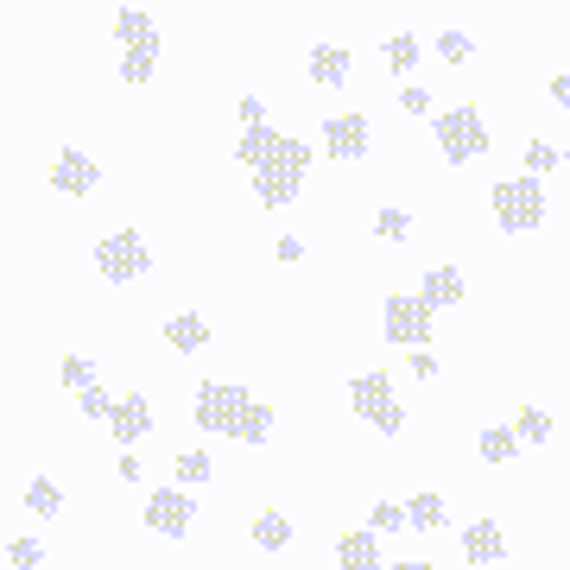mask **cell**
<instances>
[{"instance_id": "1", "label": "cell", "mask_w": 570, "mask_h": 570, "mask_svg": "<svg viewBox=\"0 0 570 570\" xmlns=\"http://www.w3.org/2000/svg\"><path fill=\"white\" fill-rule=\"evenodd\" d=\"M305 171H311V146L305 140H292L285 134L279 140V153L254 171V197H261L266 209H285L292 197H298V184H305Z\"/></svg>"}, {"instance_id": "2", "label": "cell", "mask_w": 570, "mask_h": 570, "mask_svg": "<svg viewBox=\"0 0 570 570\" xmlns=\"http://www.w3.org/2000/svg\"><path fill=\"white\" fill-rule=\"evenodd\" d=\"M348 406L362 412V419H367L374 431H381V438H400V431H406V406L393 400V381L381 374V367L348 381Z\"/></svg>"}, {"instance_id": "3", "label": "cell", "mask_w": 570, "mask_h": 570, "mask_svg": "<svg viewBox=\"0 0 570 570\" xmlns=\"http://www.w3.org/2000/svg\"><path fill=\"white\" fill-rule=\"evenodd\" d=\"M494 223H501V235H527V228L546 223V190H539V178L494 184Z\"/></svg>"}, {"instance_id": "4", "label": "cell", "mask_w": 570, "mask_h": 570, "mask_svg": "<svg viewBox=\"0 0 570 570\" xmlns=\"http://www.w3.org/2000/svg\"><path fill=\"white\" fill-rule=\"evenodd\" d=\"M438 146H444L450 165H469L489 153V121L475 115V108H450V115H438Z\"/></svg>"}, {"instance_id": "5", "label": "cell", "mask_w": 570, "mask_h": 570, "mask_svg": "<svg viewBox=\"0 0 570 570\" xmlns=\"http://www.w3.org/2000/svg\"><path fill=\"white\" fill-rule=\"evenodd\" d=\"M381 330L400 348H431V311L419 305V292H393L387 305H381Z\"/></svg>"}, {"instance_id": "6", "label": "cell", "mask_w": 570, "mask_h": 570, "mask_svg": "<svg viewBox=\"0 0 570 570\" xmlns=\"http://www.w3.org/2000/svg\"><path fill=\"white\" fill-rule=\"evenodd\" d=\"M96 266H102V279H140L146 266H153V254H146L140 228H115V235H102L96 242Z\"/></svg>"}, {"instance_id": "7", "label": "cell", "mask_w": 570, "mask_h": 570, "mask_svg": "<svg viewBox=\"0 0 570 570\" xmlns=\"http://www.w3.org/2000/svg\"><path fill=\"white\" fill-rule=\"evenodd\" d=\"M247 400H254V393L235 387V381H204V387H197V425L204 431H235V419L247 412Z\"/></svg>"}, {"instance_id": "8", "label": "cell", "mask_w": 570, "mask_h": 570, "mask_svg": "<svg viewBox=\"0 0 570 570\" xmlns=\"http://www.w3.org/2000/svg\"><path fill=\"white\" fill-rule=\"evenodd\" d=\"M324 153L330 159H367V153H374V121H367L362 108L330 115L324 121Z\"/></svg>"}, {"instance_id": "9", "label": "cell", "mask_w": 570, "mask_h": 570, "mask_svg": "<svg viewBox=\"0 0 570 570\" xmlns=\"http://www.w3.org/2000/svg\"><path fill=\"white\" fill-rule=\"evenodd\" d=\"M190 513H197V501L184 489H171V482L146 494V527L165 532V539H184V532H190Z\"/></svg>"}, {"instance_id": "10", "label": "cell", "mask_w": 570, "mask_h": 570, "mask_svg": "<svg viewBox=\"0 0 570 570\" xmlns=\"http://www.w3.org/2000/svg\"><path fill=\"white\" fill-rule=\"evenodd\" d=\"M96 184H102V165L89 159V153L63 146L58 159H51V190H58V197H89Z\"/></svg>"}, {"instance_id": "11", "label": "cell", "mask_w": 570, "mask_h": 570, "mask_svg": "<svg viewBox=\"0 0 570 570\" xmlns=\"http://www.w3.org/2000/svg\"><path fill=\"white\" fill-rule=\"evenodd\" d=\"M108 431H115V444H140L146 431H153V406H146V393H127L121 406L108 412Z\"/></svg>"}, {"instance_id": "12", "label": "cell", "mask_w": 570, "mask_h": 570, "mask_svg": "<svg viewBox=\"0 0 570 570\" xmlns=\"http://www.w3.org/2000/svg\"><path fill=\"white\" fill-rule=\"evenodd\" d=\"M463 551H469V564H501V558H508V539H501V527L482 513V520L463 527Z\"/></svg>"}, {"instance_id": "13", "label": "cell", "mask_w": 570, "mask_h": 570, "mask_svg": "<svg viewBox=\"0 0 570 570\" xmlns=\"http://www.w3.org/2000/svg\"><path fill=\"white\" fill-rule=\"evenodd\" d=\"M463 273H456V266H431L425 273V292H419V305L425 311H450V305H463Z\"/></svg>"}, {"instance_id": "14", "label": "cell", "mask_w": 570, "mask_h": 570, "mask_svg": "<svg viewBox=\"0 0 570 570\" xmlns=\"http://www.w3.org/2000/svg\"><path fill=\"white\" fill-rule=\"evenodd\" d=\"M336 564L343 570H374L381 564V532H343V539H336Z\"/></svg>"}, {"instance_id": "15", "label": "cell", "mask_w": 570, "mask_h": 570, "mask_svg": "<svg viewBox=\"0 0 570 570\" xmlns=\"http://www.w3.org/2000/svg\"><path fill=\"white\" fill-rule=\"evenodd\" d=\"M165 343L184 348V355H197V348L209 343V324L197 317V311H171V317H165Z\"/></svg>"}, {"instance_id": "16", "label": "cell", "mask_w": 570, "mask_h": 570, "mask_svg": "<svg viewBox=\"0 0 570 570\" xmlns=\"http://www.w3.org/2000/svg\"><path fill=\"white\" fill-rule=\"evenodd\" d=\"M159 39V20L146 13V7H121V20H115V45L134 51V45H153Z\"/></svg>"}, {"instance_id": "17", "label": "cell", "mask_w": 570, "mask_h": 570, "mask_svg": "<svg viewBox=\"0 0 570 570\" xmlns=\"http://www.w3.org/2000/svg\"><path fill=\"white\" fill-rule=\"evenodd\" d=\"M311 82L343 89V82H348V51H343V45H317V51H311Z\"/></svg>"}, {"instance_id": "18", "label": "cell", "mask_w": 570, "mask_h": 570, "mask_svg": "<svg viewBox=\"0 0 570 570\" xmlns=\"http://www.w3.org/2000/svg\"><path fill=\"white\" fill-rule=\"evenodd\" d=\"M279 140H285V134H273V127H247L242 146H235V159H242L247 171H261V165L273 159V153H279Z\"/></svg>"}, {"instance_id": "19", "label": "cell", "mask_w": 570, "mask_h": 570, "mask_svg": "<svg viewBox=\"0 0 570 570\" xmlns=\"http://www.w3.org/2000/svg\"><path fill=\"white\" fill-rule=\"evenodd\" d=\"M228 438H242V444H266V438H273V406L247 400V412L235 419V431H228Z\"/></svg>"}, {"instance_id": "20", "label": "cell", "mask_w": 570, "mask_h": 570, "mask_svg": "<svg viewBox=\"0 0 570 570\" xmlns=\"http://www.w3.org/2000/svg\"><path fill=\"white\" fill-rule=\"evenodd\" d=\"M475 450H482V463H520V438L508 425H489L475 438Z\"/></svg>"}, {"instance_id": "21", "label": "cell", "mask_w": 570, "mask_h": 570, "mask_svg": "<svg viewBox=\"0 0 570 570\" xmlns=\"http://www.w3.org/2000/svg\"><path fill=\"white\" fill-rule=\"evenodd\" d=\"M26 508L45 513V520H58V513H63V489L51 482V475H32V482H26Z\"/></svg>"}, {"instance_id": "22", "label": "cell", "mask_w": 570, "mask_h": 570, "mask_svg": "<svg viewBox=\"0 0 570 570\" xmlns=\"http://www.w3.org/2000/svg\"><path fill=\"white\" fill-rule=\"evenodd\" d=\"M153 70H159V39L121 51V82H153Z\"/></svg>"}, {"instance_id": "23", "label": "cell", "mask_w": 570, "mask_h": 570, "mask_svg": "<svg viewBox=\"0 0 570 570\" xmlns=\"http://www.w3.org/2000/svg\"><path fill=\"white\" fill-rule=\"evenodd\" d=\"M406 527H419V532H431V527H444V494H412L406 501Z\"/></svg>"}, {"instance_id": "24", "label": "cell", "mask_w": 570, "mask_h": 570, "mask_svg": "<svg viewBox=\"0 0 570 570\" xmlns=\"http://www.w3.org/2000/svg\"><path fill=\"white\" fill-rule=\"evenodd\" d=\"M513 438L520 444H551V412H539V406H520V419H513Z\"/></svg>"}, {"instance_id": "25", "label": "cell", "mask_w": 570, "mask_h": 570, "mask_svg": "<svg viewBox=\"0 0 570 570\" xmlns=\"http://www.w3.org/2000/svg\"><path fill=\"white\" fill-rule=\"evenodd\" d=\"M254 546H261V551H285V546H292V520H285V513H261V520H254Z\"/></svg>"}, {"instance_id": "26", "label": "cell", "mask_w": 570, "mask_h": 570, "mask_svg": "<svg viewBox=\"0 0 570 570\" xmlns=\"http://www.w3.org/2000/svg\"><path fill=\"white\" fill-rule=\"evenodd\" d=\"M171 475H178L184 489H197V482H209V475H216V463H209L204 450H184L178 463H171Z\"/></svg>"}, {"instance_id": "27", "label": "cell", "mask_w": 570, "mask_h": 570, "mask_svg": "<svg viewBox=\"0 0 570 570\" xmlns=\"http://www.w3.org/2000/svg\"><path fill=\"white\" fill-rule=\"evenodd\" d=\"M419 51H425V45L412 39V32H393V39H387V63L400 70V77H406L412 63H419Z\"/></svg>"}, {"instance_id": "28", "label": "cell", "mask_w": 570, "mask_h": 570, "mask_svg": "<svg viewBox=\"0 0 570 570\" xmlns=\"http://www.w3.org/2000/svg\"><path fill=\"white\" fill-rule=\"evenodd\" d=\"M58 381L63 387H96V362H89V355H63V367H58Z\"/></svg>"}, {"instance_id": "29", "label": "cell", "mask_w": 570, "mask_h": 570, "mask_svg": "<svg viewBox=\"0 0 570 570\" xmlns=\"http://www.w3.org/2000/svg\"><path fill=\"white\" fill-rule=\"evenodd\" d=\"M438 58H444V63H469V58H475V39H469V32H438Z\"/></svg>"}, {"instance_id": "30", "label": "cell", "mask_w": 570, "mask_h": 570, "mask_svg": "<svg viewBox=\"0 0 570 570\" xmlns=\"http://www.w3.org/2000/svg\"><path fill=\"white\" fill-rule=\"evenodd\" d=\"M374 235H381V242H406L412 216H406V209H381V216H374Z\"/></svg>"}, {"instance_id": "31", "label": "cell", "mask_w": 570, "mask_h": 570, "mask_svg": "<svg viewBox=\"0 0 570 570\" xmlns=\"http://www.w3.org/2000/svg\"><path fill=\"white\" fill-rule=\"evenodd\" d=\"M77 406H82V419H102V425H108V412H115V400H108V387L96 381V387H82V393H77Z\"/></svg>"}, {"instance_id": "32", "label": "cell", "mask_w": 570, "mask_h": 570, "mask_svg": "<svg viewBox=\"0 0 570 570\" xmlns=\"http://www.w3.org/2000/svg\"><path fill=\"white\" fill-rule=\"evenodd\" d=\"M558 165V146L551 140H527V178H539V171H551Z\"/></svg>"}, {"instance_id": "33", "label": "cell", "mask_w": 570, "mask_h": 570, "mask_svg": "<svg viewBox=\"0 0 570 570\" xmlns=\"http://www.w3.org/2000/svg\"><path fill=\"white\" fill-rule=\"evenodd\" d=\"M406 527V508H400V501H374V527L367 532H400Z\"/></svg>"}, {"instance_id": "34", "label": "cell", "mask_w": 570, "mask_h": 570, "mask_svg": "<svg viewBox=\"0 0 570 570\" xmlns=\"http://www.w3.org/2000/svg\"><path fill=\"white\" fill-rule=\"evenodd\" d=\"M39 558H45L39 539H13V546H7V564H13V570H32Z\"/></svg>"}, {"instance_id": "35", "label": "cell", "mask_w": 570, "mask_h": 570, "mask_svg": "<svg viewBox=\"0 0 570 570\" xmlns=\"http://www.w3.org/2000/svg\"><path fill=\"white\" fill-rule=\"evenodd\" d=\"M242 121L247 127H266V102H261V96H242Z\"/></svg>"}, {"instance_id": "36", "label": "cell", "mask_w": 570, "mask_h": 570, "mask_svg": "<svg viewBox=\"0 0 570 570\" xmlns=\"http://www.w3.org/2000/svg\"><path fill=\"white\" fill-rule=\"evenodd\" d=\"M412 374H419V381H431V374H438V355H431V348H412Z\"/></svg>"}, {"instance_id": "37", "label": "cell", "mask_w": 570, "mask_h": 570, "mask_svg": "<svg viewBox=\"0 0 570 570\" xmlns=\"http://www.w3.org/2000/svg\"><path fill=\"white\" fill-rule=\"evenodd\" d=\"M400 108H412V115H425V108H431V89H406V96H400Z\"/></svg>"}, {"instance_id": "38", "label": "cell", "mask_w": 570, "mask_h": 570, "mask_svg": "<svg viewBox=\"0 0 570 570\" xmlns=\"http://www.w3.org/2000/svg\"><path fill=\"white\" fill-rule=\"evenodd\" d=\"M551 102H570V70H558V77H551Z\"/></svg>"}, {"instance_id": "39", "label": "cell", "mask_w": 570, "mask_h": 570, "mask_svg": "<svg viewBox=\"0 0 570 570\" xmlns=\"http://www.w3.org/2000/svg\"><path fill=\"white\" fill-rule=\"evenodd\" d=\"M393 570H431V564H393Z\"/></svg>"}, {"instance_id": "40", "label": "cell", "mask_w": 570, "mask_h": 570, "mask_svg": "<svg viewBox=\"0 0 570 570\" xmlns=\"http://www.w3.org/2000/svg\"><path fill=\"white\" fill-rule=\"evenodd\" d=\"M558 159H570V140H564V153H558Z\"/></svg>"}, {"instance_id": "41", "label": "cell", "mask_w": 570, "mask_h": 570, "mask_svg": "<svg viewBox=\"0 0 570 570\" xmlns=\"http://www.w3.org/2000/svg\"><path fill=\"white\" fill-rule=\"evenodd\" d=\"M0 324H7V317H0Z\"/></svg>"}]
</instances>
